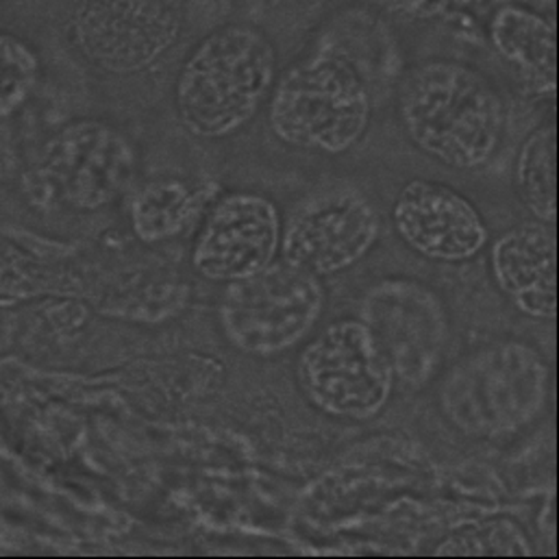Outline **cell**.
<instances>
[{
    "mask_svg": "<svg viewBox=\"0 0 559 559\" xmlns=\"http://www.w3.org/2000/svg\"><path fill=\"white\" fill-rule=\"evenodd\" d=\"M490 275L512 305L536 320L558 318V227L530 218L490 247Z\"/></svg>",
    "mask_w": 559,
    "mask_h": 559,
    "instance_id": "13",
    "label": "cell"
},
{
    "mask_svg": "<svg viewBox=\"0 0 559 559\" xmlns=\"http://www.w3.org/2000/svg\"><path fill=\"white\" fill-rule=\"evenodd\" d=\"M379 236L381 214L368 197L359 192L316 197L283 227L280 260L322 280L357 266Z\"/></svg>",
    "mask_w": 559,
    "mask_h": 559,
    "instance_id": "10",
    "label": "cell"
},
{
    "mask_svg": "<svg viewBox=\"0 0 559 559\" xmlns=\"http://www.w3.org/2000/svg\"><path fill=\"white\" fill-rule=\"evenodd\" d=\"M41 74L37 50L20 35L0 28V118L20 111Z\"/></svg>",
    "mask_w": 559,
    "mask_h": 559,
    "instance_id": "19",
    "label": "cell"
},
{
    "mask_svg": "<svg viewBox=\"0 0 559 559\" xmlns=\"http://www.w3.org/2000/svg\"><path fill=\"white\" fill-rule=\"evenodd\" d=\"M205 197L207 188H194L177 177L146 181L131 197V229L144 245L173 240L194 223Z\"/></svg>",
    "mask_w": 559,
    "mask_h": 559,
    "instance_id": "15",
    "label": "cell"
},
{
    "mask_svg": "<svg viewBox=\"0 0 559 559\" xmlns=\"http://www.w3.org/2000/svg\"><path fill=\"white\" fill-rule=\"evenodd\" d=\"M396 116L423 155L453 170H477L492 162L508 129L501 92L457 59L412 66L396 90Z\"/></svg>",
    "mask_w": 559,
    "mask_h": 559,
    "instance_id": "1",
    "label": "cell"
},
{
    "mask_svg": "<svg viewBox=\"0 0 559 559\" xmlns=\"http://www.w3.org/2000/svg\"><path fill=\"white\" fill-rule=\"evenodd\" d=\"M296 383L305 401L337 420H372L394 392L392 366L359 316H342L302 342Z\"/></svg>",
    "mask_w": 559,
    "mask_h": 559,
    "instance_id": "5",
    "label": "cell"
},
{
    "mask_svg": "<svg viewBox=\"0 0 559 559\" xmlns=\"http://www.w3.org/2000/svg\"><path fill=\"white\" fill-rule=\"evenodd\" d=\"M551 366L523 340H499L457 359L438 385L447 423L475 440L514 436L547 409Z\"/></svg>",
    "mask_w": 559,
    "mask_h": 559,
    "instance_id": "3",
    "label": "cell"
},
{
    "mask_svg": "<svg viewBox=\"0 0 559 559\" xmlns=\"http://www.w3.org/2000/svg\"><path fill=\"white\" fill-rule=\"evenodd\" d=\"M138 175L135 144L111 122L79 118L48 138L37 181L74 212H98L122 199Z\"/></svg>",
    "mask_w": 559,
    "mask_h": 559,
    "instance_id": "8",
    "label": "cell"
},
{
    "mask_svg": "<svg viewBox=\"0 0 559 559\" xmlns=\"http://www.w3.org/2000/svg\"><path fill=\"white\" fill-rule=\"evenodd\" d=\"M438 558H532L534 547L525 530L506 516L462 527L433 549Z\"/></svg>",
    "mask_w": 559,
    "mask_h": 559,
    "instance_id": "18",
    "label": "cell"
},
{
    "mask_svg": "<svg viewBox=\"0 0 559 559\" xmlns=\"http://www.w3.org/2000/svg\"><path fill=\"white\" fill-rule=\"evenodd\" d=\"M280 207L258 192H229L205 216L192 247L197 275L212 283H234L262 273L280 260Z\"/></svg>",
    "mask_w": 559,
    "mask_h": 559,
    "instance_id": "11",
    "label": "cell"
},
{
    "mask_svg": "<svg viewBox=\"0 0 559 559\" xmlns=\"http://www.w3.org/2000/svg\"><path fill=\"white\" fill-rule=\"evenodd\" d=\"M462 7H475V4H479V2H484V0H457Z\"/></svg>",
    "mask_w": 559,
    "mask_h": 559,
    "instance_id": "20",
    "label": "cell"
},
{
    "mask_svg": "<svg viewBox=\"0 0 559 559\" xmlns=\"http://www.w3.org/2000/svg\"><path fill=\"white\" fill-rule=\"evenodd\" d=\"M390 218L409 251L438 264H466L490 242L479 207L442 181H407L392 203Z\"/></svg>",
    "mask_w": 559,
    "mask_h": 559,
    "instance_id": "12",
    "label": "cell"
},
{
    "mask_svg": "<svg viewBox=\"0 0 559 559\" xmlns=\"http://www.w3.org/2000/svg\"><path fill=\"white\" fill-rule=\"evenodd\" d=\"M269 127L281 144L344 155L372 122V87L348 61L311 50L280 72L269 96Z\"/></svg>",
    "mask_w": 559,
    "mask_h": 559,
    "instance_id": "4",
    "label": "cell"
},
{
    "mask_svg": "<svg viewBox=\"0 0 559 559\" xmlns=\"http://www.w3.org/2000/svg\"><path fill=\"white\" fill-rule=\"evenodd\" d=\"M492 48L538 94L558 90V24L527 4L499 7L488 24Z\"/></svg>",
    "mask_w": 559,
    "mask_h": 559,
    "instance_id": "14",
    "label": "cell"
},
{
    "mask_svg": "<svg viewBox=\"0 0 559 559\" xmlns=\"http://www.w3.org/2000/svg\"><path fill=\"white\" fill-rule=\"evenodd\" d=\"M277 76V48L260 26L223 24L197 41L177 72V118L201 140L231 138L258 118Z\"/></svg>",
    "mask_w": 559,
    "mask_h": 559,
    "instance_id": "2",
    "label": "cell"
},
{
    "mask_svg": "<svg viewBox=\"0 0 559 559\" xmlns=\"http://www.w3.org/2000/svg\"><path fill=\"white\" fill-rule=\"evenodd\" d=\"M324 307L322 280L277 260L258 275L227 283L218 324L238 353L269 359L300 346L318 326Z\"/></svg>",
    "mask_w": 559,
    "mask_h": 559,
    "instance_id": "6",
    "label": "cell"
},
{
    "mask_svg": "<svg viewBox=\"0 0 559 559\" xmlns=\"http://www.w3.org/2000/svg\"><path fill=\"white\" fill-rule=\"evenodd\" d=\"M394 37L385 20L364 7H346L333 13L316 33L311 50L331 52L357 68L370 83L377 66L394 55Z\"/></svg>",
    "mask_w": 559,
    "mask_h": 559,
    "instance_id": "16",
    "label": "cell"
},
{
    "mask_svg": "<svg viewBox=\"0 0 559 559\" xmlns=\"http://www.w3.org/2000/svg\"><path fill=\"white\" fill-rule=\"evenodd\" d=\"M183 26V0H76L68 37L90 66L129 76L164 59Z\"/></svg>",
    "mask_w": 559,
    "mask_h": 559,
    "instance_id": "9",
    "label": "cell"
},
{
    "mask_svg": "<svg viewBox=\"0 0 559 559\" xmlns=\"http://www.w3.org/2000/svg\"><path fill=\"white\" fill-rule=\"evenodd\" d=\"M514 190L532 218L558 225V122L538 124L514 162Z\"/></svg>",
    "mask_w": 559,
    "mask_h": 559,
    "instance_id": "17",
    "label": "cell"
},
{
    "mask_svg": "<svg viewBox=\"0 0 559 559\" xmlns=\"http://www.w3.org/2000/svg\"><path fill=\"white\" fill-rule=\"evenodd\" d=\"M359 318L377 335L403 390L418 392L433 383L453 331L440 292L412 277L377 281L359 300Z\"/></svg>",
    "mask_w": 559,
    "mask_h": 559,
    "instance_id": "7",
    "label": "cell"
}]
</instances>
